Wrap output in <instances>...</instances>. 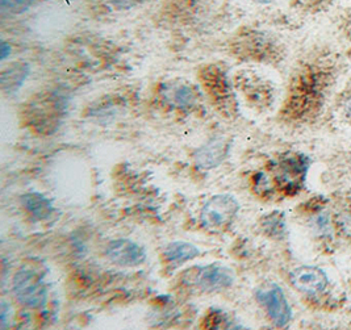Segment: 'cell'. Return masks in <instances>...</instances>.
Wrapping results in <instances>:
<instances>
[{
    "instance_id": "cell-10",
    "label": "cell",
    "mask_w": 351,
    "mask_h": 330,
    "mask_svg": "<svg viewBox=\"0 0 351 330\" xmlns=\"http://www.w3.org/2000/svg\"><path fill=\"white\" fill-rule=\"evenodd\" d=\"M230 145L225 139H215L199 148L195 154L193 161L197 169L200 170H213L220 166L223 159L229 154Z\"/></svg>"
},
{
    "instance_id": "cell-16",
    "label": "cell",
    "mask_w": 351,
    "mask_h": 330,
    "mask_svg": "<svg viewBox=\"0 0 351 330\" xmlns=\"http://www.w3.org/2000/svg\"><path fill=\"white\" fill-rule=\"evenodd\" d=\"M335 106L338 115L351 126V79L335 96Z\"/></svg>"
},
{
    "instance_id": "cell-8",
    "label": "cell",
    "mask_w": 351,
    "mask_h": 330,
    "mask_svg": "<svg viewBox=\"0 0 351 330\" xmlns=\"http://www.w3.org/2000/svg\"><path fill=\"white\" fill-rule=\"evenodd\" d=\"M202 80L208 94L212 96L219 107H223V110H225L236 106V103H233L230 83L220 67L209 66L204 69L202 73Z\"/></svg>"
},
{
    "instance_id": "cell-21",
    "label": "cell",
    "mask_w": 351,
    "mask_h": 330,
    "mask_svg": "<svg viewBox=\"0 0 351 330\" xmlns=\"http://www.w3.org/2000/svg\"><path fill=\"white\" fill-rule=\"evenodd\" d=\"M256 3H259V4H265V5H267V4H271L274 3L275 0H256Z\"/></svg>"
},
{
    "instance_id": "cell-4",
    "label": "cell",
    "mask_w": 351,
    "mask_h": 330,
    "mask_svg": "<svg viewBox=\"0 0 351 330\" xmlns=\"http://www.w3.org/2000/svg\"><path fill=\"white\" fill-rule=\"evenodd\" d=\"M183 283L200 292H220L233 285L234 274L223 265L212 263L187 270Z\"/></svg>"
},
{
    "instance_id": "cell-11",
    "label": "cell",
    "mask_w": 351,
    "mask_h": 330,
    "mask_svg": "<svg viewBox=\"0 0 351 330\" xmlns=\"http://www.w3.org/2000/svg\"><path fill=\"white\" fill-rule=\"evenodd\" d=\"M20 200L24 209L34 220H47L54 212L51 200L40 192H28L23 195Z\"/></svg>"
},
{
    "instance_id": "cell-19",
    "label": "cell",
    "mask_w": 351,
    "mask_h": 330,
    "mask_svg": "<svg viewBox=\"0 0 351 330\" xmlns=\"http://www.w3.org/2000/svg\"><path fill=\"white\" fill-rule=\"evenodd\" d=\"M112 4L117 8H129L136 4V0H110Z\"/></svg>"
},
{
    "instance_id": "cell-20",
    "label": "cell",
    "mask_w": 351,
    "mask_h": 330,
    "mask_svg": "<svg viewBox=\"0 0 351 330\" xmlns=\"http://www.w3.org/2000/svg\"><path fill=\"white\" fill-rule=\"evenodd\" d=\"M11 53V45H8L5 41L1 43V61H4Z\"/></svg>"
},
{
    "instance_id": "cell-3",
    "label": "cell",
    "mask_w": 351,
    "mask_h": 330,
    "mask_svg": "<svg viewBox=\"0 0 351 330\" xmlns=\"http://www.w3.org/2000/svg\"><path fill=\"white\" fill-rule=\"evenodd\" d=\"M240 209L237 199L229 193L215 195L203 205L200 224L210 233H221L236 219Z\"/></svg>"
},
{
    "instance_id": "cell-5",
    "label": "cell",
    "mask_w": 351,
    "mask_h": 330,
    "mask_svg": "<svg viewBox=\"0 0 351 330\" xmlns=\"http://www.w3.org/2000/svg\"><path fill=\"white\" fill-rule=\"evenodd\" d=\"M258 303L266 309L272 324L278 328L287 327L292 318V311L285 291L278 284L262 285L256 292Z\"/></svg>"
},
{
    "instance_id": "cell-15",
    "label": "cell",
    "mask_w": 351,
    "mask_h": 330,
    "mask_svg": "<svg viewBox=\"0 0 351 330\" xmlns=\"http://www.w3.org/2000/svg\"><path fill=\"white\" fill-rule=\"evenodd\" d=\"M262 228L266 235L275 238L282 239L286 236V219L282 212H272L270 215L265 216L262 219Z\"/></svg>"
},
{
    "instance_id": "cell-2",
    "label": "cell",
    "mask_w": 351,
    "mask_h": 330,
    "mask_svg": "<svg viewBox=\"0 0 351 330\" xmlns=\"http://www.w3.org/2000/svg\"><path fill=\"white\" fill-rule=\"evenodd\" d=\"M45 276L47 268L41 262L31 261L19 268L12 282V291L17 301L32 309L45 307L48 301Z\"/></svg>"
},
{
    "instance_id": "cell-18",
    "label": "cell",
    "mask_w": 351,
    "mask_h": 330,
    "mask_svg": "<svg viewBox=\"0 0 351 330\" xmlns=\"http://www.w3.org/2000/svg\"><path fill=\"white\" fill-rule=\"evenodd\" d=\"M339 27L343 33L351 40V8L343 10V12L339 15Z\"/></svg>"
},
{
    "instance_id": "cell-1",
    "label": "cell",
    "mask_w": 351,
    "mask_h": 330,
    "mask_svg": "<svg viewBox=\"0 0 351 330\" xmlns=\"http://www.w3.org/2000/svg\"><path fill=\"white\" fill-rule=\"evenodd\" d=\"M339 74L341 62L332 51H319L304 61L289 82L282 119L289 124L316 121L333 94Z\"/></svg>"
},
{
    "instance_id": "cell-17",
    "label": "cell",
    "mask_w": 351,
    "mask_h": 330,
    "mask_svg": "<svg viewBox=\"0 0 351 330\" xmlns=\"http://www.w3.org/2000/svg\"><path fill=\"white\" fill-rule=\"evenodd\" d=\"M34 0H0L3 14H21L32 7Z\"/></svg>"
},
{
    "instance_id": "cell-7",
    "label": "cell",
    "mask_w": 351,
    "mask_h": 330,
    "mask_svg": "<svg viewBox=\"0 0 351 330\" xmlns=\"http://www.w3.org/2000/svg\"><path fill=\"white\" fill-rule=\"evenodd\" d=\"M106 255L112 263L123 268H136L146 261L144 248L127 238L111 241L106 249Z\"/></svg>"
},
{
    "instance_id": "cell-13",
    "label": "cell",
    "mask_w": 351,
    "mask_h": 330,
    "mask_svg": "<svg viewBox=\"0 0 351 330\" xmlns=\"http://www.w3.org/2000/svg\"><path fill=\"white\" fill-rule=\"evenodd\" d=\"M29 75V64L16 63L10 66L1 74V87L7 94H14L19 91L25 79Z\"/></svg>"
},
{
    "instance_id": "cell-6",
    "label": "cell",
    "mask_w": 351,
    "mask_h": 330,
    "mask_svg": "<svg viewBox=\"0 0 351 330\" xmlns=\"http://www.w3.org/2000/svg\"><path fill=\"white\" fill-rule=\"evenodd\" d=\"M275 178L280 187L295 192L300 189L309 167V159L299 153H288L279 158L275 165Z\"/></svg>"
},
{
    "instance_id": "cell-12",
    "label": "cell",
    "mask_w": 351,
    "mask_h": 330,
    "mask_svg": "<svg viewBox=\"0 0 351 330\" xmlns=\"http://www.w3.org/2000/svg\"><path fill=\"white\" fill-rule=\"evenodd\" d=\"M163 96L169 100L171 106H174L179 110H190L195 107L197 102V94L191 86L187 84H176L170 86L165 93Z\"/></svg>"
},
{
    "instance_id": "cell-9",
    "label": "cell",
    "mask_w": 351,
    "mask_h": 330,
    "mask_svg": "<svg viewBox=\"0 0 351 330\" xmlns=\"http://www.w3.org/2000/svg\"><path fill=\"white\" fill-rule=\"evenodd\" d=\"M291 284L300 292L317 295L328 287L329 281L321 268L315 266H302L291 272Z\"/></svg>"
},
{
    "instance_id": "cell-14",
    "label": "cell",
    "mask_w": 351,
    "mask_h": 330,
    "mask_svg": "<svg viewBox=\"0 0 351 330\" xmlns=\"http://www.w3.org/2000/svg\"><path fill=\"white\" fill-rule=\"evenodd\" d=\"M200 254L202 252L199 248H196L195 245H192L190 242H186V241H176V242L170 244L163 252L165 258L169 262L176 263V265H182L184 262L192 261V259L197 258Z\"/></svg>"
}]
</instances>
